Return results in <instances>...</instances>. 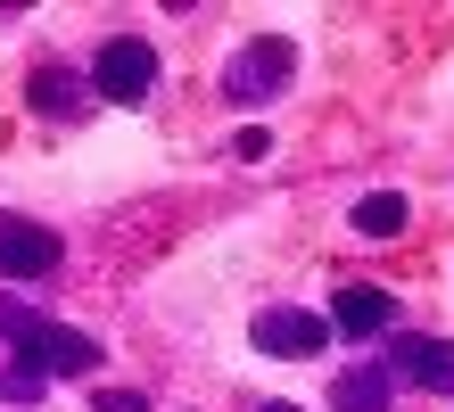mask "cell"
Here are the masks:
<instances>
[{"label":"cell","mask_w":454,"mask_h":412,"mask_svg":"<svg viewBox=\"0 0 454 412\" xmlns=\"http://www.w3.org/2000/svg\"><path fill=\"white\" fill-rule=\"evenodd\" d=\"M0 330L34 354L42 371H59V379H83L99 371V338H83V330H59V322H34V314H17V306H0Z\"/></svg>","instance_id":"6da1fadb"},{"label":"cell","mask_w":454,"mask_h":412,"mask_svg":"<svg viewBox=\"0 0 454 412\" xmlns=\"http://www.w3.org/2000/svg\"><path fill=\"white\" fill-rule=\"evenodd\" d=\"M289 74H298V42H281V34H256V42H239L231 58H223V99L256 107V99H273Z\"/></svg>","instance_id":"7a4b0ae2"},{"label":"cell","mask_w":454,"mask_h":412,"mask_svg":"<svg viewBox=\"0 0 454 412\" xmlns=\"http://www.w3.org/2000/svg\"><path fill=\"white\" fill-rule=\"evenodd\" d=\"M91 91L99 99H116V107H141L157 91V50L141 34H116V42H99V58H91Z\"/></svg>","instance_id":"3957f363"},{"label":"cell","mask_w":454,"mask_h":412,"mask_svg":"<svg viewBox=\"0 0 454 412\" xmlns=\"http://www.w3.org/2000/svg\"><path fill=\"white\" fill-rule=\"evenodd\" d=\"M248 338H256V354H281V363H298V354H323V314H298V306H264L256 322H248Z\"/></svg>","instance_id":"277c9868"},{"label":"cell","mask_w":454,"mask_h":412,"mask_svg":"<svg viewBox=\"0 0 454 412\" xmlns=\"http://www.w3.org/2000/svg\"><path fill=\"white\" fill-rule=\"evenodd\" d=\"M42 272H59V231L0 214V281H42Z\"/></svg>","instance_id":"5b68a950"},{"label":"cell","mask_w":454,"mask_h":412,"mask_svg":"<svg viewBox=\"0 0 454 412\" xmlns=\"http://www.w3.org/2000/svg\"><path fill=\"white\" fill-rule=\"evenodd\" d=\"M331 322L347 330V338H380V330L396 322V297L372 289V281H347V289H331Z\"/></svg>","instance_id":"8992f818"},{"label":"cell","mask_w":454,"mask_h":412,"mask_svg":"<svg viewBox=\"0 0 454 412\" xmlns=\"http://www.w3.org/2000/svg\"><path fill=\"white\" fill-rule=\"evenodd\" d=\"M388 371L421 379L430 396H454V338H421V330H405V338H396V363H388Z\"/></svg>","instance_id":"52a82bcc"},{"label":"cell","mask_w":454,"mask_h":412,"mask_svg":"<svg viewBox=\"0 0 454 412\" xmlns=\"http://www.w3.org/2000/svg\"><path fill=\"white\" fill-rule=\"evenodd\" d=\"M331 412H388V363H347L331 379Z\"/></svg>","instance_id":"ba28073f"},{"label":"cell","mask_w":454,"mask_h":412,"mask_svg":"<svg viewBox=\"0 0 454 412\" xmlns=\"http://www.w3.org/2000/svg\"><path fill=\"white\" fill-rule=\"evenodd\" d=\"M25 107H34V116H74V107H83V82H74L67 66H34V82H25Z\"/></svg>","instance_id":"9c48e42d"},{"label":"cell","mask_w":454,"mask_h":412,"mask_svg":"<svg viewBox=\"0 0 454 412\" xmlns=\"http://www.w3.org/2000/svg\"><path fill=\"white\" fill-rule=\"evenodd\" d=\"M405 223H413V206L396 198V190H372V198H356V231H364V239H405Z\"/></svg>","instance_id":"30bf717a"},{"label":"cell","mask_w":454,"mask_h":412,"mask_svg":"<svg viewBox=\"0 0 454 412\" xmlns=\"http://www.w3.org/2000/svg\"><path fill=\"white\" fill-rule=\"evenodd\" d=\"M231 157H248V165H264V157H273V132H264V124H248V132H239V141H231Z\"/></svg>","instance_id":"8fae6325"},{"label":"cell","mask_w":454,"mask_h":412,"mask_svg":"<svg viewBox=\"0 0 454 412\" xmlns=\"http://www.w3.org/2000/svg\"><path fill=\"white\" fill-rule=\"evenodd\" d=\"M91 404H99V412H149V396H141V388H99Z\"/></svg>","instance_id":"7c38bea8"},{"label":"cell","mask_w":454,"mask_h":412,"mask_svg":"<svg viewBox=\"0 0 454 412\" xmlns=\"http://www.w3.org/2000/svg\"><path fill=\"white\" fill-rule=\"evenodd\" d=\"M0 396H17V404L42 396V371H0Z\"/></svg>","instance_id":"4fadbf2b"},{"label":"cell","mask_w":454,"mask_h":412,"mask_svg":"<svg viewBox=\"0 0 454 412\" xmlns=\"http://www.w3.org/2000/svg\"><path fill=\"white\" fill-rule=\"evenodd\" d=\"M256 412H298V404H256Z\"/></svg>","instance_id":"5bb4252c"}]
</instances>
